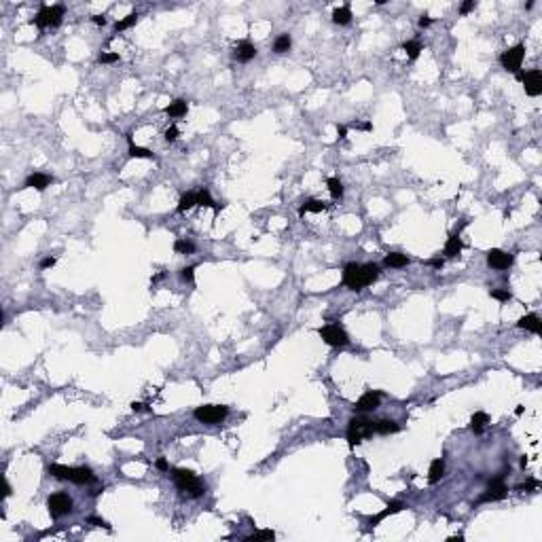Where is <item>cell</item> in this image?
<instances>
[{
    "mask_svg": "<svg viewBox=\"0 0 542 542\" xmlns=\"http://www.w3.org/2000/svg\"><path fill=\"white\" fill-rule=\"evenodd\" d=\"M379 278V265L375 263H348L343 267V284L350 290L360 292Z\"/></svg>",
    "mask_w": 542,
    "mask_h": 542,
    "instance_id": "cell-1",
    "label": "cell"
},
{
    "mask_svg": "<svg viewBox=\"0 0 542 542\" xmlns=\"http://www.w3.org/2000/svg\"><path fill=\"white\" fill-rule=\"evenodd\" d=\"M47 473L55 478H60V481H70L74 485H87L96 481L94 470L87 466L72 468V466H62V464H51V466H47Z\"/></svg>",
    "mask_w": 542,
    "mask_h": 542,
    "instance_id": "cell-2",
    "label": "cell"
},
{
    "mask_svg": "<svg viewBox=\"0 0 542 542\" xmlns=\"http://www.w3.org/2000/svg\"><path fill=\"white\" fill-rule=\"evenodd\" d=\"M172 478H174L176 487H178L180 491H185V494H189V496H193V498H199L203 491H206V487L201 485V481L197 478V475L193 473V470L176 468L172 473Z\"/></svg>",
    "mask_w": 542,
    "mask_h": 542,
    "instance_id": "cell-3",
    "label": "cell"
},
{
    "mask_svg": "<svg viewBox=\"0 0 542 542\" xmlns=\"http://www.w3.org/2000/svg\"><path fill=\"white\" fill-rule=\"evenodd\" d=\"M373 421L367 417H354L348 424V443L350 447H356L358 443H362L367 436H373Z\"/></svg>",
    "mask_w": 542,
    "mask_h": 542,
    "instance_id": "cell-4",
    "label": "cell"
},
{
    "mask_svg": "<svg viewBox=\"0 0 542 542\" xmlns=\"http://www.w3.org/2000/svg\"><path fill=\"white\" fill-rule=\"evenodd\" d=\"M62 19H64V6L53 4V6H40V11L30 24L38 28H58L62 24Z\"/></svg>",
    "mask_w": 542,
    "mask_h": 542,
    "instance_id": "cell-5",
    "label": "cell"
},
{
    "mask_svg": "<svg viewBox=\"0 0 542 542\" xmlns=\"http://www.w3.org/2000/svg\"><path fill=\"white\" fill-rule=\"evenodd\" d=\"M227 413H229V407H224V405H201L193 411L195 419L201 421V424H208V426H214L218 421H223L227 417Z\"/></svg>",
    "mask_w": 542,
    "mask_h": 542,
    "instance_id": "cell-6",
    "label": "cell"
},
{
    "mask_svg": "<svg viewBox=\"0 0 542 542\" xmlns=\"http://www.w3.org/2000/svg\"><path fill=\"white\" fill-rule=\"evenodd\" d=\"M318 335L322 337V341H324L326 346H330V348H343V346H348V343H350L348 333L339 324L322 326V328H318Z\"/></svg>",
    "mask_w": 542,
    "mask_h": 542,
    "instance_id": "cell-7",
    "label": "cell"
},
{
    "mask_svg": "<svg viewBox=\"0 0 542 542\" xmlns=\"http://www.w3.org/2000/svg\"><path fill=\"white\" fill-rule=\"evenodd\" d=\"M523 58H525V47L523 45H515V47L506 49V51L500 55V64H502L504 70L517 74L519 70H521V64H523Z\"/></svg>",
    "mask_w": 542,
    "mask_h": 542,
    "instance_id": "cell-8",
    "label": "cell"
},
{
    "mask_svg": "<svg viewBox=\"0 0 542 542\" xmlns=\"http://www.w3.org/2000/svg\"><path fill=\"white\" fill-rule=\"evenodd\" d=\"M47 509H49V515H51L53 519H60V517H64L68 515L70 510H72V500H70L68 494H53V496H49L47 500Z\"/></svg>",
    "mask_w": 542,
    "mask_h": 542,
    "instance_id": "cell-9",
    "label": "cell"
},
{
    "mask_svg": "<svg viewBox=\"0 0 542 542\" xmlns=\"http://www.w3.org/2000/svg\"><path fill=\"white\" fill-rule=\"evenodd\" d=\"M521 81H523V87H525V94L532 96V97H538L542 94V72L538 68L530 70V72H523L521 74Z\"/></svg>",
    "mask_w": 542,
    "mask_h": 542,
    "instance_id": "cell-10",
    "label": "cell"
},
{
    "mask_svg": "<svg viewBox=\"0 0 542 542\" xmlns=\"http://www.w3.org/2000/svg\"><path fill=\"white\" fill-rule=\"evenodd\" d=\"M506 491H509V487L504 485L502 477H496V478H491L487 491L478 498V502H498V500H504L506 498Z\"/></svg>",
    "mask_w": 542,
    "mask_h": 542,
    "instance_id": "cell-11",
    "label": "cell"
},
{
    "mask_svg": "<svg viewBox=\"0 0 542 542\" xmlns=\"http://www.w3.org/2000/svg\"><path fill=\"white\" fill-rule=\"evenodd\" d=\"M382 398H383V394L382 392H364L360 398L356 400V405H354V411L356 413H369V411H375L379 403H382Z\"/></svg>",
    "mask_w": 542,
    "mask_h": 542,
    "instance_id": "cell-12",
    "label": "cell"
},
{
    "mask_svg": "<svg viewBox=\"0 0 542 542\" xmlns=\"http://www.w3.org/2000/svg\"><path fill=\"white\" fill-rule=\"evenodd\" d=\"M487 265L491 267V269H498V271H504V269H509V267L512 265V255H509V252H504V250H489L487 252Z\"/></svg>",
    "mask_w": 542,
    "mask_h": 542,
    "instance_id": "cell-13",
    "label": "cell"
},
{
    "mask_svg": "<svg viewBox=\"0 0 542 542\" xmlns=\"http://www.w3.org/2000/svg\"><path fill=\"white\" fill-rule=\"evenodd\" d=\"M51 182H53L51 176L40 174V172H34V174H30V176L26 178L24 189H36V191H45V189L51 185Z\"/></svg>",
    "mask_w": 542,
    "mask_h": 542,
    "instance_id": "cell-14",
    "label": "cell"
},
{
    "mask_svg": "<svg viewBox=\"0 0 542 542\" xmlns=\"http://www.w3.org/2000/svg\"><path fill=\"white\" fill-rule=\"evenodd\" d=\"M462 248H464V242H462V237H460V231H455V233L449 235V239L445 242V250H443V255H445L447 258H453V256L460 255Z\"/></svg>",
    "mask_w": 542,
    "mask_h": 542,
    "instance_id": "cell-15",
    "label": "cell"
},
{
    "mask_svg": "<svg viewBox=\"0 0 542 542\" xmlns=\"http://www.w3.org/2000/svg\"><path fill=\"white\" fill-rule=\"evenodd\" d=\"M407 509V504L405 502H398V500H394V502H390L388 506H385V510H382V512H377L375 517H371V525L375 527L379 521H383L385 517H390V515H396V512H400V510H405Z\"/></svg>",
    "mask_w": 542,
    "mask_h": 542,
    "instance_id": "cell-16",
    "label": "cell"
},
{
    "mask_svg": "<svg viewBox=\"0 0 542 542\" xmlns=\"http://www.w3.org/2000/svg\"><path fill=\"white\" fill-rule=\"evenodd\" d=\"M235 60L237 62H250V60H255V55H256V47L250 43V40H242V43L237 45V49H235Z\"/></svg>",
    "mask_w": 542,
    "mask_h": 542,
    "instance_id": "cell-17",
    "label": "cell"
},
{
    "mask_svg": "<svg viewBox=\"0 0 542 542\" xmlns=\"http://www.w3.org/2000/svg\"><path fill=\"white\" fill-rule=\"evenodd\" d=\"M517 326L530 330V333H534V335H538L540 333V318H538L536 314H527V316H523V318L517 322Z\"/></svg>",
    "mask_w": 542,
    "mask_h": 542,
    "instance_id": "cell-18",
    "label": "cell"
},
{
    "mask_svg": "<svg viewBox=\"0 0 542 542\" xmlns=\"http://www.w3.org/2000/svg\"><path fill=\"white\" fill-rule=\"evenodd\" d=\"M383 265H385V267H392V269H400V267H407V265H409V256H407V255H400V252H390V255H385Z\"/></svg>",
    "mask_w": 542,
    "mask_h": 542,
    "instance_id": "cell-19",
    "label": "cell"
},
{
    "mask_svg": "<svg viewBox=\"0 0 542 542\" xmlns=\"http://www.w3.org/2000/svg\"><path fill=\"white\" fill-rule=\"evenodd\" d=\"M187 110H189L187 100H174V102H170V106H165V115L172 119H178V117H185Z\"/></svg>",
    "mask_w": 542,
    "mask_h": 542,
    "instance_id": "cell-20",
    "label": "cell"
},
{
    "mask_svg": "<svg viewBox=\"0 0 542 542\" xmlns=\"http://www.w3.org/2000/svg\"><path fill=\"white\" fill-rule=\"evenodd\" d=\"M398 424L392 419H379V421H373V432L375 434H394L398 432Z\"/></svg>",
    "mask_w": 542,
    "mask_h": 542,
    "instance_id": "cell-21",
    "label": "cell"
},
{
    "mask_svg": "<svg viewBox=\"0 0 542 542\" xmlns=\"http://www.w3.org/2000/svg\"><path fill=\"white\" fill-rule=\"evenodd\" d=\"M443 475H445V462H443L441 457H436V460H432V464H430V470H428V481L434 485V483L441 481Z\"/></svg>",
    "mask_w": 542,
    "mask_h": 542,
    "instance_id": "cell-22",
    "label": "cell"
},
{
    "mask_svg": "<svg viewBox=\"0 0 542 542\" xmlns=\"http://www.w3.org/2000/svg\"><path fill=\"white\" fill-rule=\"evenodd\" d=\"M328 208V203L324 201H320V199H307L303 206L299 208V216H303L305 212H314V214H318V212H324V210Z\"/></svg>",
    "mask_w": 542,
    "mask_h": 542,
    "instance_id": "cell-23",
    "label": "cell"
},
{
    "mask_svg": "<svg viewBox=\"0 0 542 542\" xmlns=\"http://www.w3.org/2000/svg\"><path fill=\"white\" fill-rule=\"evenodd\" d=\"M487 421H489V415H487V413H485V411H477V413L473 415V419H470V428H473L475 434H481Z\"/></svg>",
    "mask_w": 542,
    "mask_h": 542,
    "instance_id": "cell-24",
    "label": "cell"
},
{
    "mask_svg": "<svg viewBox=\"0 0 542 542\" xmlns=\"http://www.w3.org/2000/svg\"><path fill=\"white\" fill-rule=\"evenodd\" d=\"M197 206H206V208H214V212H218L221 210V206L212 199V195H210L208 189H201V191H197Z\"/></svg>",
    "mask_w": 542,
    "mask_h": 542,
    "instance_id": "cell-25",
    "label": "cell"
},
{
    "mask_svg": "<svg viewBox=\"0 0 542 542\" xmlns=\"http://www.w3.org/2000/svg\"><path fill=\"white\" fill-rule=\"evenodd\" d=\"M333 22L337 26H348L351 22V11H350V6H341V9H335L333 11Z\"/></svg>",
    "mask_w": 542,
    "mask_h": 542,
    "instance_id": "cell-26",
    "label": "cell"
},
{
    "mask_svg": "<svg viewBox=\"0 0 542 542\" xmlns=\"http://www.w3.org/2000/svg\"><path fill=\"white\" fill-rule=\"evenodd\" d=\"M290 47H292L290 34H280V36L276 38V43H273V51L282 55V53H286V51H290Z\"/></svg>",
    "mask_w": 542,
    "mask_h": 542,
    "instance_id": "cell-27",
    "label": "cell"
},
{
    "mask_svg": "<svg viewBox=\"0 0 542 542\" xmlns=\"http://www.w3.org/2000/svg\"><path fill=\"white\" fill-rule=\"evenodd\" d=\"M193 206H197V193L193 191H189L180 197V201H178V212H189Z\"/></svg>",
    "mask_w": 542,
    "mask_h": 542,
    "instance_id": "cell-28",
    "label": "cell"
},
{
    "mask_svg": "<svg viewBox=\"0 0 542 542\" xmlns=\"http://www.w3.org/2000/svg\"><path fill=\"white\" fill-rule=\"evenodd\" d=\"M403 51L409 55V60H417V55L424 51V47H421L419 40H407V43L403 45Z\"/></svg>",
    "mask_w": 542,
    "mask_h": 542,
    "instance_id": "cell-29",
    "label": "cell"
},
{
    "mask_svg": "<svg viewBox=\"0 0 542 542\" xmlns=\"http://www.w3.org/2000/svg\"><path fill=\"white\" fill-rule=\"evenodd\" d=\"M326 187H328V193L333 195V199H341L343 197V185H341L339 178H328Z\"/></svg>",
    "mask_w": 542,
    "mask_h": 542,
    "instance_id": "cell-30",
    "label": "cell"
},
{
    "mask_svg": "<svg viewBox=\"0 0 542 542\" xmlns=\"http://www.w3.org/2000/svg\"><path fill=\"white\" fill-rule=\"evenodd\" d=\"M174 250L176 252H180V255H193L195 252V244L193 242H189V239H176L174 242Z\"/></svg>",
    "mask_w": 542,
    "mask_h": 542,
    "instance_id": "cell-31",
    "label": "cell"
},
{
    "mask_svg": "<svg viewBox=\"0 0 542 542\" xmlns=\"http://www.w3.org/2000/svg\"><path fill=\"white\" fill-rule=\"evenodd\" d=\"M129 157H138V159H155V155H153V151H149V149H142V146L131 144V146H129Z\"/></svg>",
    "mask_w": 542,
    "mask_h": 542,
    "instance_id": "cell-32",
    "label": "cell"
},
{
    "mask_svg": "<svg viewBox=\"0 0 542 542\" xmlns=\"http://www.w3.org/2000/svg\"><path fill=\"white\" fill-rule=\"evenodd\" d=\"M138 22V13H129L125 19H121V22H117L115 24V32H123V30H128V28H131L133 24Z\"/></svg>",
    "mask_w": 542,
    "mask_h": 542,
    "instance_id": "cell-33",
    "label": "cell"
},
{
    "mask_svg": "<svg viewBox=\"0 0 542 542\" xmlns=\"http://www.w3.org/2000/svg\"><path fill=\"white\" fill-rule=\"evenodd\" d=\"M276 538V534H273L271 530H260V532H255L252 536L246 538V542H252V540H273Z\"/></svg>",
    "mask_w": 542,
    "mask_h": 542,
    "instance_id": "cell-34",
    "label": "cell"
},
{
    "mask_svg": "<svg viewBox=\"0 0 542 542\" xmlns=\"http://www.w3.org/2000/svg\"><path fill=\"white\" fill-rule=\"evenodd\" d=\"M491 299H496V301H510L512 299V294L510 290H506V288H498V290H491Z\"/></svg>",
    "mask_w": 542,
    "mask_h": 542,
    "instance_id": "cell-35",
    "label": "cell"
},
{
    "mask_svg": "<svg viewBox=\"0 0 542 542\" xmlns=\"http://www.w3.org/2000/svg\"><path fill=\"white\" fill-rule=\"evenodd\" d=\"M97 62L100 64H115V62H119V53H102Z\"/></svg>",
    "mask_w": 542,
    "mask_h": 542,
    "instance_id": "cell-36",
    "label": "cell"
},
{
    "mask_svg": "<svg viewBox=\"0 0 542 542\" xmlns=\"http://www.w3.org/2000/svg\"><path fill=\"white\" fill-rule=\"evenodd\" d=\"M180 278L185 280V282H193L195 280V267H185V269L180 271Z\"/></svg>",
    "mask_w": 542,
    "mask_h": 542,
    "instance_id": "cell-37",
    "label": "cell"
},
{
    "mask_svg": "<svg viewBox=\"0 0 542 542\" xmlns=\"http://www.w3.org/2000/svg\"><path fill=\"white\" fill-rule=\"evenodd\" d=\"M538 485H540V483L536 481V478H527V481H525L523 485H519L517 489H521V491H523V489H525V491H534V489H538Z\"/></svg>",
    "mask_w": 542,
    "mask_h": 542,
    "instance_id": "cell-38",
    "label": "cell"
},
{
    "mask_svg": "<svg viewBox=\"0 0 542 542\" xmlns=\"http://www.w3.org/2000/svg\"><path fill=\"white\" fill-rule=\"evenodd\" d=\"M178 133H180V131H178V128H176V125H172V128H167V129H165L163 136H165L167 142H174V140L178 138Z\"/></svg>",
    "mask_w": 542,
    "mask_h": 542,
    "instance_id": "cell-39",
    "label": "cell"
},
{
    "mask_svg": "<svg viewBox=\"0 0 542 542\" xmlns=\"http://www.w3.org/2000/svg\"><path fill=\"white\" fill-rule=\"evenodd\" d=\"M87 523H91V525H96V527H106V530H110V525L106 523V521L104 519H100V517H87Z\"/></svg>",
    "mask_w": 542,
    "mask_h": 542,
    "instance_id": "cell-40",
    "label": "cell"
},
{
    "mask_svg": "<svg viewBox=\"0 0 542 542\" xmlns=\"http://www.w3.org/2000/svg\"><path fill=\"white\" fill-rule=\"evenodd\" d=\"M475 6H477V2H475V0H466V2H464V4L460 6V13H462V15H468V13L473 11Z\"/></svg>",
    "mask_w": 542,
    "mask_h": 542,
    "instance_id": "cell-41",
    "label": "cell"
},
{
    "mask_svg": "<svg viewBox=\"0 0 542 542\" xmlns=\"http://www.w3.org/2000/svg\"><path fill=\"white\" fill-rule=\"evenodd\" d=\"M55 263H58V260H55V256H47V258L40 260V269H51Z\"/></svg>",
    "mask_w": 542,
    "mask_h": 542,
    "instance_id": "cell-42",
    "label": "cell"
},
{
    "mask_svg": "<svg viewBox=\"0 0 542 542\" xmlns=\"http://www.w3.org/2000/svg\"><path fill=\"white\" fill-rule=\"evenodd\" d=\"M155 466H157V470H161V473H165V470H170V464H167L165 457H159L157 462H155Z\"/></svg>",
    "mask_w": 542,
    "mask_h": 542,
    "instance_id": "cell-43",
    "label": "cell"
},
{
    "mask_svg": "<svg viewBox=\"0 0 542 542\" xmlns=\"http://www.w3.org/2000/svg\"><path fill=\"white\" fill-rule=\"evenodd\" d=\"M91 22H94L96 26H106V17H104V15H94V17H91Z\"/></svg>",
    "mask_w": 542,
    "mask_h": 542,
    "instance_id": "cell-44",
    "label": "cell"
},
{
    "mask_svg": "<svg viewBox=\"0 0 542 542\" xmlns=\"http://www.w3.org/2000/svg\"><path fill=\"white\" fill-rule=\"evenodd\" d=\"M356 128H358V129H362V131H371V129H373V123H371V121H364V123H356Z\"/></svg>",
    "mask_w": 542,
    "mask_h": 542,
    "instance_id": "cell-45",
    "label": "cell"
},
{
    "mask_svg": "<svg viewBox=\"0 0 542 542\" xmlns=\"http://www.w3.org/2000/svg\"><path fill=\"white\" fill-rule=\"evenodd\" d=\"M430 24H432V19H430V15H421V17H419V26H421V28H428V26H430Z\"/></svg>",
    "mask_w": 542,
    "mask_h": 542,
    "instance_id": "cell-46",
    "label": "cell"
},
{
    "mask_svg": "<svg viewBox=\"0 0 542 542\" xmlns=\"http://www.w3.org/2000/svg\"><path fill=\"white\" fill-rule=\"evenodd\" d=\"M337 133H339V138L343 140V138L348 136V128H346V125H339V123H337Z\"/></svg>",
    "mask_w": 542,
    "mask_h": 542,
    "instance_id": "cell-47",
    "label": "cell"
},
{
    "mask_svg": "<svg viewBox=\"0 0 542 542\" xmlns=\"http://www.w3.org/2000/svg\"><path fill=\"white\" fill-rule=\"evenodd\" d=\"M131 409L133 411H149V407H146L144 403H131Z\"/></svg>",
    "mask_w": 542,
    "mask_h": 542,
    "instance_id": "cell-48",
    "label": "cell"
},
{
    "mask_svg": "<svg viewBox=\"0 0 542 542\" xmlns=\"http://www.w3.org/2000/svg\"><path fill=\"white\" fill-rule=\"evenodd\" d=\"M428 265H430V267H436V269H441V267H443V258H432V260H428Z\"/></svg>",
    "mask_w": 542,
    "mask_h": 542,
    "instance_id": "cell-49",
    "label": "cell"
},
{
    "mask_svg": "<svg viewBox=\"0 0 542 542\" xmlns=\"http://www.w3.org/2000/svg\"><path fill=\"white\" fill-rule=\"evenodd\" d=\"M464 536H451V538H447V542H462Z\"/></svg>",
    "mask_w": 542,
    "mask_h": 542,
    "instance_id": "cell-50",
    "label": "cell"
},
{
    "mask_svg": "<svg viewBox=\"0 0 542 542\" xmlns=\"http://www.w3.org/2000/svg\"><path fill=\"white\" fill-rule=\"evenodd\" d=\"M4 496H11V485L4 483Z\"/></svg>",
    "mask_w": 542,
    "mask_h": 542,
    "instance_id": "cell-51",
    "label": "cell"
}]
</instances>
